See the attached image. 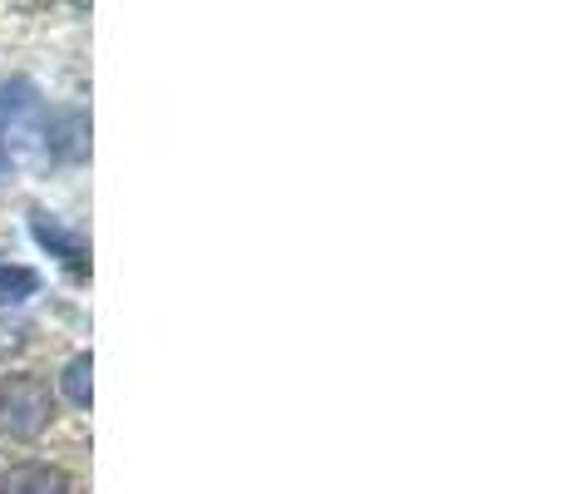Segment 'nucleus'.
<instances>
[{
	"mask_svg": "<svg viewBox=\"0 0 563 494\" xmlns=\"http://www.w3.org/2000/svg\"><path fill=\"white\" fill-rule=\"evenodd\" d=\"M49 420H55V396H49L45 381L25 376V371L0 381V430H5L10 440L45 436Z\"/></svg>",
	"mask_w": 563,
	"mask_h": 494,
	"instance_id": "obj_1",
	"label": "nucleus"
},
{
	"mask_svg": "<svg viewBox=\"0 0 563 494\" xmlns=\"http://www.w3.org/2000/svg\"><path fill=\"white\" fill-rule=\"evenodd\" d=\"M0 494H69V480L65 470L45 465V460H25V465H15L5 475Z\"/></svg>",
	"mask_w": 563,
	"mask_h": 494,
	"instance_id": "obj_2",
	"label": "nucleus"
},
{
	"mask_svg": "<svg viewBox=\"0 0 563 494\" xmlns=\"http://www.w3.org/2000/svg\"><path fill=\"white\" fill-rule=\"evenodd\" d=\"M35 238H40V243H45V248H55L59 252V262H65V267L69 272H75V277H85V252H79L75 243H69V238L65 233H55V228H45V223H40V218H35Z\"/></svg>",
	"mask_w": 563,
	"mask_h": 494,
	"instance_id": "obj_4",
	"label": "nucleus"
},
{
	"mask_svg": "<svg viewBox=\"0 0 563 494\" xmlns=\"http://www.w3.org/2000/svg\"><path fill=\"white\" fill-rule=\"evenodd\" d=\"M89 376H95V361L89 356H75L65 366V376H59V391H65V400L75 410H89V400H95V381Z\"/></svg>",
	"mask_w": 563,
	"mask_h": 494,
	"instance_id": "obj_3",
	"label": "nucleus"
},
{
	"mask_svg": "<svg viewBox=\"0 0 563 494\" xmlns=\"http://www.w3.org/2000/svg\"><path fill=\"white\" fill-rule=\"evenodd\" d=\"M40 277L30 267H0V301H25L35 297Z\"/></svg>",
	"mask_w": 563,
	"mask_h": 494,
	"instance_id": "obj_5",
	"label": "nucleus"
}]
</instances>
